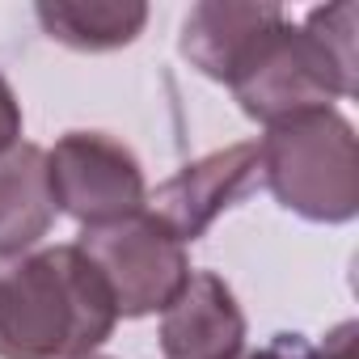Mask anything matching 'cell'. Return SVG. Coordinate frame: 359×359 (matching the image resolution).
Wrapping results in <instances>:
<instances>
[{"instance_id":"cell-4","label":"cell","mask_w":359,"mask_h":359,"mask_svg":"<svg viewBox=\"0 0 359 359\" xmlns=\"http://www.w3.org/2000/svg\"><path fill=\"white\" fill-rule=\"evenodd\" d=\"M110 287L118 317L165 313V304L191 279L187 245L177 241L152 212H135L127 220L85 229L72 241Z\"/></svg>"},{"instance_id":"cell-1","label":"cell","mask_w":359,"mask_h":359,"mask_svg":"<svg viewBox=\"0 0 359 359\" xmlns=\"http://www.w3.org/2000/svg\"><path fill=\"white\" fill-rule=\"evenodd\" d=\"M114 321L110 287L76 245L0 258V359H85Z\"/></svg>"},{"instance_id":"cell-11","label":"cell","mask_w":359,"mask_h":359,"mask_svg":"<svg viewBox=\"0 0 359 359\" xmlns=\"http://www.w3.org/2000/svg\"><path fill=\"white\" fill-rule=\"evenodd\" d=\"M355 338H359V325L355 321H338L325 342L309 346L300 334H296V346H292V359H355Z\"/></svg>"},{"instance_id":"cell-6","label":"cell","mask_w":359,"mask_h":359,"mask_svg":"<svg viewBox=\"0 0 359 359\" xmlns=\"http://www.w3.org/2000/svg\"><path fill=\"white\" fill-rule=\"evenodd\" d=\"M262 173V148L258 140H241V144H229L220 152H208L191 165H182L173 177L148 195V208L177 241L191 245L199 241L220 212H229Z\"/></svg>"},{"instance_id":"cell-3","label":"cell","mask_w":359,"mask_h":359,"mask_svg":"<svg viewBox=\"0 0 359 359\" xmlns=\"http://www.w3.org/2000/svg\"><path fill=\"white\" fill-rule=\"evenodd\" d=\"M262 177L271 195L313 220L346 224L359 216V140L346 114L309 110L262 135Z\"/></svg>"},{"instance_id":"cell-2","label":"cell","mask_w":359,"mask_h":359,"mask_svg":"<svg viewBox=\"0 0 359 359\" xmlns=\"http://www.w3.org/2000/svg\"><path fill=\"white\" fill-rule=\"evenodd\" d=\"M355 22L359 9L351 0L313 9L300 26L283 22L245 72L229 85L237 106L254 123H287L309 110H330L338 97H355L359 89V55H355Z\"/></svg>"},{"instance_id":"cell-10","label":"cell","mask_w":359,"mask_h":359,"mask_svg":"<svg viewBox=\"0 0 359 359\" xmlns=\"http://www.w3.org/2000/svg\"><path fill=\"white\" fill-rule=\"evenodd\" d=\"M39 26L72 51H118L131 47L148 26L144 0H39Z\"/></svg>"},{"instance_id":"cell-9","label":"cell","mask_w":359,"mask_h":359,"mask_svg":"<svg viewBox=\"0 0 359 359\" xmlns=\"http://www.w3.org/2000/svg\"><path fill=\"white\" fill-rule=\"evenodd\" d=\"M55 224V199L47 182V148L18 144L0 156V258L34 250Z\"/></svg>"},{"instance_id":"cell-8","label":"cell","mask_w":359,"mask_h":359,"mask_svg":"<svg viewBox=\"0 0 359 359\" xmlns=\"http://www.w3.org/2000/svg\"><path fill=\"white\" fill-rule=\"evenodd\" d=\"M161 355L165 359H241L245 355V313L233 287L216 271H191L165 313H161Z\"/></svg>"},{"instance_id":"cell-13","label":"cell","mask_w":359,"mask_h":359,"mask_svg":"<svg viewBox=\"0 0 359 359\" xmlns=\"http://www.w3.org/2000/svg\"><path fill=\"white\" fill-rule=\"evenodd\" d=\"M292 346H296V334H275L271 346H262L254 355H241V359H292Z\"/></svg>"},{"instance_id":"cell-5","label":"cell","mask_w":359,"mask_h":359,"mask_svg":"<svg viewBox=\"0 0 359 359\" xmlns=\"http://www.w3.org/2000/svg\"><path fill=\"white\" fill-rule=\"evenodd\" d=\"M47 182L55 212H68L85 229H102L148 208L140 156L106 131L60 135L47 152Z\"/></svg>"},{"instance_id":"cell-7","label":"cell","mask_w":359,"mask_h":359,"mask_svg":"<svg viewBox=\"0 0 359 359\" xmlns=\"http://www.w3.org/2000/svg\"><path fill=\"white\" fill-rule=\"evenodd\" d=\"M283 22V5H271V0H199L182 22L177 51L203 76L233 85Z\"/></svg>"},{"instance_id":"cell-12","label":"cell","mask_w":359,"mask_h":359,"mask_svg":"<svg viewBox=\"0 0 359 359\" xmlns=\"http://www.w3.org/2000/svg\"><path fill=\"white\" fill-rule=\"evenodd\" d=\"M18 144H22V102H18L13 85L0 76V156Z\"/></svg>"},{"instance_id":"cell-14","label":"cell","mask_w":359,"mask_h":359,"mask_svg":"<svg viewBox=\"0 0 359 359\" xmlns=\"http://www.w3.org/2000/svg\"><path fill=\"white\" fill-rule=\"evenodd\" d=\"M85 359H110V355H85Z\"/></svg>"}]
</instances>
